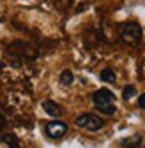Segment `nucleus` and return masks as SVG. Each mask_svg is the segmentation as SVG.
<instances>
[{
  "label": "nucleus",
  "instance_id": "nucleus-3",
  "mask_svg": "<svg viewBox=\"0 0 145 148\" xmlns=\"http://www.w3.org/2000/svg\"><path fill=\"white\" fill-rule=\"evenodd\" d=\"M75 123L80 129H85V131H90V132L99 131V129H103V125H104L103 118L97 116V115H94V113H83V115H80L75 120Z\"/></svg>",
  "mask_w": 145,
  "mask_h": 148
},
{
  "label": "nucleus",
  "instance_id": "nucleus-1",
  "mask_svg": "<svg viewBox=\"0 0 145 148\" xmlns=\"http://www.w3.org/2000/svg\"><path fill=\"white\" fill-rule=\"evenodd\" d=\"M92 101H94V106L97 108V111H101L103 115H113L117 111V106H115V95L112 94L110 90L106 88H99L92 94Z\"/></svg>",
  "mask_w": 145,
  "mask_h": 148
},
{
  "label": "nucleus",
  "instance_id": "nucleus-2",
  "mask_svg": "<svg viewBox=\"0 0 145 148\" xmlns=\"http://www.w3.org/2000/svg\"><path fill=\"white\" fill-rule=\"evenodd\" d=\"M119 39L128 44V46H136L142 41V27L136 21H128L122 23L120 30H119Z\"/></svg>",
  "mask_w": 145,
  "mask_h": 148
},
{
  "label": "nucleus",
  "instance_id": "nucleus-5",
  "mask_svg": "<svg viewBox=\"0 0 145 148\" xmlns=\"http://www.w3.org/2000/svg\"><path fill=\"white\" fill-rule=\"evenodd\" d=\"M43 109L46 111L50 116H55V118L62 115V108H60L55 101H44V102H43Z\"/></svg>",
  "mask_w": 145,
  "mask_h": 148
},
{
  "label": "nucleus",
  "instance_id": "nucleus-10",
  "mask_svg": "<svg viewBox=\"0 0 145 148\" xmlns=\"http://www.w3.org/2000/svg\"><path fill=\"white\" fill-rule=\"evenodd\" d=\"M136 94V88L133 86V85H128V86H124V90H122V97L126 99V101H129L133 95Z\"/></svg>",
  "mask_w": 145,
  "mask_h": 148
},
{
  "label": "nucleus",
  "instance_id": "nucleus-9",
  "mask_svg": "<svg viewBox=\"0 0 145 148\" xmlns=\"http://www.w3.org/2000/svg\"><path fill=\"white\" fill-rule=\"evenodd\" d=\"M4 143H6L9 148H20V143H18V139H16L14 134H6V136H4Z\"/></svg>",
  "mask_w": 145,
  "mask_h": 148
},
{
  "label": "nucleus",
  "instance_id": "nucleus-4",
  "mask_svg": "<svg viewBox=\"0 0 145 148\" xmlns=\"http://www.w3.org/2000/svg\"><path fill=\"white\" fill-rule=\"evenodd\" d=\"M67 123L66 122H60V120H53V122H48L44 125V132L48 138L51 139H60L67 134Z\"/></svg>",
  "mask_w": 145,
  "mask_h": 148
},
{
  "label": "nucleus",
  "instance_id": "nucleus-11",
  "mask_svg": "<svg viewBox=\"0 0 145 148\" xmlns=\"http://www.w3.org/2000/svg\"><path fill=\"white\" fill-rule=\"evenodd\" d=\"M138 106H140L142 109H145V94H142V95L138 97Z\"/></svg>",
  "mask_w": 145,
  "mask_h": 148
},
{
  "label": "nucleus",
  "instance_id": "nucleus-8",
  "mask_svg": "<svg viewBox=\"0 0 145 148\" xmlns=\"http://www.w3.org/2000/svg\"><path fill=\"white\" fill-rule=\"evenodd\" d=\"M72 79H75V78H72V72H71L69 69H66V71H62V72H60V83H62V85H66V86H67V85H71V83H72Z\"/></svg>",
  "mask_w": 145,
  "mask_h": 148
},
{
  "label": "nucleus",
  "instance_id": "nucleus-7",
  "mask_svg": "<svg viewBox=\"0 0 145 148\" xmlns=\"http://www.w3.org/2000/svg\"><path fill=\"white\" fill-rule=\"evenodd\" d=\"M99 78L106 83H115V72L112 69H103L101 74H99Z\"/></svg>",
  "mask_w": 145,
  "mask_h": 148
},
{
  "label": "nucleus",
  "instance_id": "nucleus-6",
  "mask_svg": "<svg viewBox=\"0 0 145 148\" xmlns=\"http://www.w3.org/2000/svg\"><path fill=\"white\" fill-rule=\"evenodd\" d=\"M142 141H143L142 134H133V136H129V138L120 139V146H124V148H138V146L142 145Z\"/></svg>",
  "mask_w": 145,
  "mask_h": 148
},
{
  "label": "nucleus",
  "instance_id": "nucleus-12",
  "mask_svg": "<svg viewBox=\"0 0 145 148\" xmlns=\"http://www.w3.org/2000/svg\"><path fill=\"white\" fill-rule=\"evenodd\" d=\"M4 127H6V116H4L2 111H0V131H2Z\"/></svg>",
  "mask_w": 145,
  "mask_h": 148
}]
</instances>
